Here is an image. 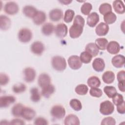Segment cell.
<instances>
[{"mask_svg": "<svg viewBox=\"0 0 125 125\" xmlns=\"http://www.w3.org/2000/svg\"><path fill=\"white\" fill-rule=\"evenodd\" d=\"M60 2L64 5H68L72 2V0H60Z\"/></svg>", "mask_w": 125, "mask_h": 125, "instance_id": "cell-51", "label": "cell"}, {"mask_svg": "<svg viewBox=\"0 0 125 125\" xmlns=\"http://www.w3.org/2000/svg\"><path fill=\"white\" fill-rule=\"evenodd\" d=\"M50 82L51 78L50 76L46 73H42L38 77V84L42 88L50 84Z\"/></svg>", "mask_w": 125, "mask_h": 125, "instance_id": "cell-15", "label": "cell"}, {"mask_svg": "<svg viewBox=\"0 0 125 125\" xmlns=\"http://www.w3.org/2000/svg\"><path fill=\"white\" fill-rule=\"evenodd\" d=\"M64 125H79L80 120L78 117L72 114L68 115L64 119Z\"/></svg>", "mask_w": 125, "mask_h": 125, "instance_id": "cell-21", "label": "cell"}, {"mask_svg": "<svg viewBox=\"0 0 125 125\" xmlns=\"http://www.w3.org/2000/svg\"><path fill=\"white\" fill-rule=\"evenodd\" d=\"M9 81V76L5 73H1L0 74V84L1 85H5L8 83Z\"/></svg>", "mask_w": 125, "mask_h": 125, "instance_id": "cell-45", "label": "cell"}, {"mask_svg": "<svg viewBox=\"0 0 125 125\" xmlns=\"http://www.w3.org/2000/svg\"><path fill=\"white\" fill-rule=\"evenodd\" d=\"M30 99L35 103L38 102L41 100V95L37 87H33L30 90Z\"/></svg>", "mask_w": 125, "mask_h": 125, "instance_id": "cell-32", "label": "cell"}, {"mask_svg": "<svg viewBox=\"0 0 125 125\" xmlns=\"http://www.w3.org/2000/svg\"><path fill=\"white\" fill-rule=\"evenodd\" d=\"M112 98L113 104L116 105H118L124 102L123 96L119 93H116Z\"/></svg>", "mask_w": 125, "mask_h": 125, "instance_id": "cell-43", "label": "cell"}, {"mask_svg": "<svg viewBox=\"0 0 125 125\" xmlns=\"http://www.w3.org/2000/svg\"><path fill=\"white\" fill-rule=\"evenodd\" d=\"M101 124L102 125H115L116 121L112 117H107L103 119Z\"/></svg>", "mask_w": 125, "mask_h": 125, "instance_id": "cell-44", "label": "cell"}, {"mask_svg": "<svg viewBox=\"0 0 125 125\" xmlns=\"http://www.w3.org/2000/svg\"><path fill=\"white\" fill-rule=\"evenodd\" d=\"M51 114L53 117L57 119L63 118L65 115L64 108L61 105H55L51 109Z\"/></svg>", "mask_w": 125, "mask_h": 125, "instance_id": "cell-5", "label": "cell"}, {"mask_svg": "<svg viewBox=\"0 0 125 125\" xmlns=\"http://www.w3.org/2000/svg\"><path fill=\"white\" fill-rule=\"evenodd\" d=\"M125 57L122 55H117L114 56L111 60L112 65L116 68H121L125 64Z\"/></svg>", "mask_w": 125, "mask_h": 125, "instance_id": "cell-17", "label": "cell"}, {"mask_svg": "<svg viewBox=\"0 0 125 125\" xmlns=\"http://www.w3.org/2000/svg\"><path fill=\"white\" fill-rule=\"evenodd\" d=\"M62 17L63 12L60 9H53L49 13V19L53 21H58L62 19Z\"/></svg>", "mask_w": 125, "mask_h": 125, "instance_id": "cell-12", "label": "cell"}, {"mask_svg": "<svg viewBox=\"0 0 125 125\" xmlns=\"http://www.w3.org/2000/svg\"><path fill=\"white\" fill-rule=\"evenodd\" d=\"M32 31L28 28H22L18 33V37L19 40L23 43H27L29 42L32 38Z\"/></svg>", "mask_w": 125, "mask_h": 125, "instance_id": "cell-4", "label": "cell"}, {"mask_svg": "<svg viewBox=\"0 0 125 125\" xmlns=\"http://www.w3.org/2000/svg\"><path fill=\"white\" fill-rule=\"evenodd\" d=\"M55 33L56 36L60 38H63L67 34V27L64 23H59L55 28Z\"/></svg>", "mask_w": 125, "mask_h": 125, "instance_id": "cell-10", "label": "cell"}, {"mask_svg": "<svg viewBox=\"0 0 125 125\" xmlns=\"http://www.w3.org/2000/svg\"><path fill=\"white\" fill-rule=\"evenodd\" d=\"M104 91L109 98H112L117 93L116 88L112 86H105L104 88Z\"/></svg>", "mask_w": 125, "mask_h": 125, "instance_id": "cell-39", "label": "cell"}, {"mask_svg": "<svg viewBox=\"0 0 125 125\" xmlns=\"http://www.w3.org/2000/svg\"><path fill=\"white\" fill-rule=\"evenodd\" d=\"M109 31L108 25L104 22L100 23L96 27L95 32L97 35L103 36L106 35Z\"/></svg>", "mask_w": 125, "mask_h": 125, "instance_id": "cell-14", "label": "cell"}, {"mask_svg": "<svg viewBox=\"0 0 125 125\" xmlns=\"http://www.w3.org/2000/svg\"><path fill=\"white\" fill-rule=\"evenodd\" d=\"M92 9V6L90 3L85 2L81 6V11L83 14L85 15H87L89 14Z\"/></svg>", "mask_w": 125, "mask_h": 125, "instance_id": "cell-41", "label": "cell"}, {"mask_svg": "<svg viewBox=\"0 0 125 125\" xmlns=\"http://www.w3.org/2000/svg\"><path fill=\"white\" fill-rule=\"evenodd\" d=\"M26 89V85L22 83H17L14 84L12 87L13 91L17 94L22 93L25 91Z\"/></svg>", "mask_w": 125, "mask_h": 125, "instance_id": "cell-36", "label": "cell"}, {"mask_svg": "<svg viewBox=\"0 0 125 125\" xmlns=\"http://www.w3.org/2000/svg\"><path fill=\"white\" fill-rule=\"evenodd\" d=\"M51 64L53 68L58 71H62L66 67V62L65 59L60 56L53 57L52 58Z\"/></svg>", "mask_w": 125, "mask_h": 125, "instance_id": "cell-2", "label": "cell"}, {"mask_svg": "<svg viewBox=\"0 0 125 125\" xmlns=\"http://www.w3.org/2000/svg\"><path fill=\"white\" fill-rule=\"evenodd\" d=\"M92 56L86 51L83 52L80 54V59L82 62L84 63H88L92 60Z\"/></svg>", "mask_w": 125, "mask_h": 125, "instance_id": "cell-40", "label": "cell"}, {"mask_svg": "<svg viewBox=\"0 0 125 125\" xmlns=\"http://www.w3.org/2000/svg\"><path fill=\"white\" fill-rule=\"evenodd\" d=\"M108 41L106 39L104 38H98L95 40V44L99 48L102 50H104L106 48L108 44Z\"/></svg>", "mask_w": 125, "mask_h": 125, "instance_id": "cell-31", "label": "cell"}, {"mask_svg": "<svg viewBox=\"0 0 125 125\" xmlns=\"http://www.w3.org/2000/svg\"><path fill=\"white\" fill-rule=\"evenodd\" d=\"M88 90V87L84 84H79L75 87V89L76 93L80 95H84L86 94Z\"/></svg>", "mask_w": 125, "mask_h": 125, "instance_id": "cell-34", "label": "cell"}, {"mask_svg": "<svg viewBox=\"0 0 125 125\" xmlns=\"http://www.w3.org/2000/svg\"><path fill=\"white\" fill-rule=\"evenodd\" d=\"M84 20L80 15H77L74 18L73 24L69 29V35L71 38L75 39L79 37L83 33L84 25Z\"/></svg>", "mask_w": 125, "mask_h": 125, "instance_id": "cell-1", "label": "cell"}, {"mask_svg": "<svg viewBox=\"0 0 125 125\" xmlns=\"http://www.w3.org/2000/svg\"><path fill=\"white\" fill-rule=\"evenodd\" d=\"M36 114V112L33 108L24 106L22 110L21 117L26 120L30 121L35 117Z\"/></svg>", "mask_w": 125, "mask_h": 125, "instance_id": "cell-13", "label": "cell"}, {"mask_svg": "<svg viewBox=\"0 0 125 125\" xmlns=\"http://www.w3.org/2000/svg\"><path fill=\"white\" fill-rule=\"evenodd\" d=\"M107 51L108 53L111 54H117L120 50V46L119 43L116 41H111L106 47Z\"/></svg>", "mask_w": 125, "mask_h": 125, "instance_id": "cell-19", "label": "cell"}, {"mask_svg": "<svg viewBox=\"0 0 125 125\" xmlns=\"http://www.w3.org/2000/svg\"><path fill=\"white\" fill-rule=\"evenodd\" d=\"M99 16L96 12H92L88 15L87 18V24L91 27H94L99 21Z\"/></svg>", "mask_w": 125, "mask_h": 125, "instance_id": "cell-18", "label": "cell"}, {"mask_svg": "<svg viewBox=\"0 0 125 125\" xmlns=\"http://www.w3.org/2000/svg\"><path fill=\"white\" fill-rule=\"evenodd\" d=\"M85 51L88 52L93 57H96L99 52V49L93 42L88 43L85 47Z\"/></svg>", "mask_w": 125, "mask_h": 125, "instance_id": "cell-25", "label": "cell"}, {"mask_svg": "<svg viewBox=\"0 0 125 125\" xmlns=\"http://www.w3.org/2000/svg\"><path fill=\"white\" fill-rule=\"evenodd\" d=\"M114 110L113 104L109 101L106 100L102 102L100 105V112L104 115L111 114Z\"/></svg>", "mask_w": 125, "mask_h": 125, "instance_id": "cell-3", "label": "cell"}, {"mask_svg": "<svg viewBox=\"0 0 125 125\" xmlns=\"http://www.w3.org/2000/svg\"><path fill=\"white\" fill-rule=\"evenodd\" d=\"M55 88L53 85L49 84L43 88L42 90V95L45 98H49V97L52 95L55 92Z\"/></svg>", "mask_w": 125, "mask_h": 125, "instance_id": "cell-24", "label": "cell"}, {"mask_svg": "<svg viewBox=\"0 0 125 125\" xmlns=\"http://www.w3.org/2000/svg\"><path fill=\"white\" fill-rule=\"evenodd\" d=\"M44 49V44L40 41L35 42L31 45V52L37 55H41Z\"/></svg>", "mask_w": 125, "mask_h": 125, "instance_id": "cell-9", "label": "cell"}, {"mask_svg": "<svg viewBox=\"0 0 125 125\" xmlns=\"http://www.w3.org/2000/svg\"><path fill=\"white\" fill-rule=\"evenodd\" d=\"M34 124L36 125H48V123L45 118L39 117L35 119Z\"/></svg>", "mask_w": 125, "mask_h": 125, "instance_id": "cell-46", "label": "cell"}, {"mask_svg": "<svg viewBox=\"0 0 125 125\" xmlns=\"http://www.w3.org/2000/svg\"><path fill=\"white\" fill-rule=\"evenodd\" d=\"M113 7L115 11L119 14H123L125 13V5L122 0H116L113 2Z\"/></svg>", "mask_w": 125, "mask_h": 125, "instance_id": "cell-27", "label": "cell"}, {"mask_svg": "<svg viewBox=\"0 0 125 125\" xmlns=\"http://www.w3.org/2000/svg\"><path fill=\"white\" fill-rule=\"evenodd\" d=\"M117 110L120 114H124L125 113V102H123L122 104L117 105Z\"/></svg>", "mask_w": 125, "mask_h": 125, "instance_id": "cell-47", "label": "cell"}, {"mask_svg": "<svg viewBox=\"0 0 125 125\" xmlns=\"http://www.w3.org/2000/svg\"><path fill=\"white\" fill-rule=\"evenodd\" d=\"M55 30L54 25L50 22L44 23L42 27V32L45 36L51 35Z\"/></svg>", "mask_w": 125, "mask_h": 125, "instance_id": "cell-26", "label": "cell"}, {"mask_svg": "<svg viewBox=\"0 0 125 125\" xmlns=\"http://www.w3.org/2000/svg\"><path fill=\"white\" fill-rule=\"evenodd\" d=\"M70 106L75 111H80L82 108V105L81 102L76 99H73L69 102Z\"/></svg>", "mask_w": 125, "mask_h": 125, "instance_id": "cell-37", "label": "cell"}, {"mask_svg": "<svg viewBox=\"0 0 125 125\" xmlns=\"http://www.w3.org/2000/svg\"><path fill=\"white\" fill-rule=\"evenodd\" d=\"M125 72L124 70H121L119 71L117 75V79L118 82L125 81Z\"/></svg>", "mask_w": 125, "mask_h": 125, "instance_id": "cell-48", "label": "cell"}, {"mask_svg": "<svg viewBox=\"0 0 125 125\" xmlns=\"http://www.w3.org/2000/svg\"><path fill=\"white\" fill-rule=\"evenodd\" d=\"M24 107V106L21 103H18L15 104L13 106L11 110L12 115L16 117H21V113Z\"/></svg>", "mask_w": 125, "mask_h": 125, "instance_id": "cell-29", "label": "cell"}, {"mask_svg": "<svg viewBox=\"0 0 125 125\" xmlns=\"http://www.w3.org/2000/svg\"><path fill=\"white\" fill-rule=\"evenodd\" d=\"M10 19L5 15H1L0 16V28L2 30H8L11 26Z\"/></svg>", "mask_w": 125, "mask_h": 125, "instance_id": "cell-23", "label": "cell"}, {"mask_svg": "<svg viewBox=\"0 0 125 125\" xmlns=\"http://www.w3.org/2000/svg\"><path fill=\"white\" fill-rule=\"evenodd\" d=\"M102 79L107 84L111 83L115 80V74L112 71H107L103 74Z\"/></svg>", "mask_w": 125, "mask_h": 125, "instance_id": "cell-28", "label": "cell"}, {"mask_svg": "<svg viewBox=\"0 0 125 125\" xmlns=\"http://www.w3.org/2000/svg\"><path fill=\"white\" fill-rule=\"evenodd\" d=\"M117 17L116 15L112 12L108 13L104 15V20L105 23L107 24H112L116 20Z\"/></svg>", "mask_w": 125, "mask_h": 125, "instance_id": "cell-33", "label": "cell"}, {"mask_svg": "<svg viewBox=\"0 0 125 125\" xmlns=\"http://www.w3.org/2000/svg\"><path fill=\"white\" fill-rule=\"evenodd\" d=\"M125 81H120V82H119L118 83V88L121 91L123 92H124L125 91Z\"/></svg>", "mask_w": 125, "mask_h": 125, "instance_id": "cell-50", "label": "cell"}, {"mask_svg": "<svg viewBox=\"0 0 125 125\" xmlns=\"http://www.w3.org/2000/svg\"><path fill=\"white\" fill-rule=\"evenodd\" d=\"M46 14L42 11H38L35 16L33 18V21L34 24L39 25L42 24L46 20Z\"/></svg>", "mask_w": 125, "mask_h": 125, "instance_id": "cell-20", "label": "cell"}, {"mask_svg": "<svg viewBox=\"0 0 125 125\" xmlns=\"http://www.w3.org/2000/svg\"><path fill=\"white\" fill-rule=\"evenodd\" d=\"M75 15V12L71 9H68L65 11L63 17L64 21L66 23H69L72 21Z\"/></svg>", "mask_w": 125, "mask_h": 125, "instance_id": "cell-38", "label": "cell"}, {"mask_svg": "<svg viewBox=\"0 0 125 125\" xmlns=\"http://www.w3.org/2000/svg\"><path fill=\"white\" fill-rule=\"evenodd\" d=\"M10 124L12 125H24L25 123L23 122V120L19 119V118H16L14 119H13L10 123Z\"/></svg>", "mask_w": 125, "mask_h": 125, "instance_id": "cell-49", "label": "cell"}, {"mask_svg": "<svg viewBox=\"0 0 125 125\" xmlns=\"http://www.w3.org/2000/svg\"><path fill=\"white\" fill-rule=\"evenodd\" d=\"M16 99L15 97L12 95H6L1 96L0 98V107H7L11 104H13Z\"/></svg>", "mask_w": 125, "mask_h": 125, "instance_id": "cell-11", "label": "cell"}, {"mask_svg": "<svg viewBox=\"0 0 125 125\" xmlns=\"http://www.w3.org/2000/svg\"><path fill=\"white\" fill-rule=\"evenodd\" d=\"M87 84L91 88L98 87L101 85V81L98 77L93 76L89 77L87 80Z\"/></svg>", "mask_w": 125, "mask_h": 125, "instance_id": "cell-30", "label": "cell"}, {"mask_svg": "<svg viewBox=\"0 0 125 125\" xmlns=\"http://www.w3.org/2000/svg\"><path fill=\"white\" fill-rule=\"evenodd\" d=\"M99 10L101 14L104 15L112 11V7L111 5L108 3H104L100 6Z\"/></svg>", "mask_w": 125, "mask_h": 125, "instance_id": "cell-35", "label": "cell"}, {"mask_svg": "<svg viewBox=\"0 0 125 125\" xmlns=\"http://www.w3.org/2000/svg\"><path fill=\"white\" fill-rule=\"evenodd\" d=\"M22 12L26 17L30 18H33L37 13L38 10L33 6L26 5L23 7Z\"/></svg>", "mask_w": 125, "mask_h": 125, "instance_id": "cell-22", "label": "cell"}, {"mask_svg": "<svg viewBox=\"0 0 125 125\" xmlns=\"http://www.w3.org/2000/svg\"><path fill=\"white\" fill-rule=\"evenodd\" d=\"M24 80L27 83L34 81L36 76V71L32 67L25 68L23 70Z\"/></svg>", "mask_w": 125, "mask_h": 125, "instance_id": "cell-8", "label": "cell"}, {"mask_svg": "<svg viewBox=\"0 0 125 125\" xmlns=\"http://www.w3.org/2000/svg\"><path fill=\"white\" fill-rule=\"evenodd\" d=\"M92 67L97 72L103 71L105 67V63L104 60L100 58L95 59L92 62Z\"/></svg>", "mask_w": 125, "mask_h": 125, "instance_id": "cell-16", "label": "cell"}, {"mask_svg": "<svg viewBox=\"0 0 125 125\" xmlns=\"http://www.w3.org/2000/svg\"><path fill=\"white\" fill-rule=\"evenodd\" d=\"M89 94L92 97L99 98L102 96L103 92L102 90L98 87H92L90 89Z\"/></svg>", "mask_w": 125, "mask_h": 125, "instance_id": "cell-42", "label": "cell"}, {"mask_svg": "<svg viewBox=\"0 0 125 125\" xmlns=\"http://www.w3.org/2000/svg\"><path fill=\"white\" fill-rule=\"evenodd\" d=\"M19 6L17 3L14 1H9L4 5V10L5 12L8 15H15L19 11Z\"/></svg>", "mask_w": 125, "mask_h": 125, "instance_id": "cell-7", "label": "cell"}, {"mask_svg": "<svg viewBox=\"0 0 125 125\" xmlns=\"http://www.w3.org/2000/svg\"><path fill=\"white\" fill-rule=\"evenodd\" d=\"M68 63L69 67L74 70L80 68L82 65V62L80 57L77 55H72L68 59Z\"/></svg>", "mask_w": 125, "mask_h": 125, "instance_id": "cell-6", "label": "cell"}]
</instances>
